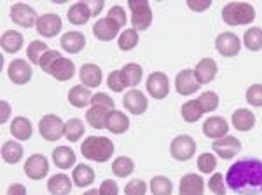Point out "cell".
Returning a JSON list of instances; mask_svg holds the SVG:
<instances>
[{
    "label": "cell",
    "mask_w": 262,
    "mask_h": 195,
    "mask_svg": "<svg viewBox=\"0 0 262 195\" xmlns=\"http://www.w3.org/2000/svg\"><path fill=\"white\" fill-rule=\"evenodd\" d=\"M226 185L239 195L262 193V160L253 157L236 160L226 173Z\"/></svg>",
    "instance_id": "1"
},
{
    "label": "cell",
    "mask_w": 262,
    "mask_h": 195,
    "mask_svg": "<svg viewBox=\"0 0 262 195\" xmlns=\"http://www.w3.org/2000/svg\"><path fill=\"white\" fill-rule=\"evenodd\" d=\"M40 68L53 75L60 82H67L75 75V65L69 58H63L60 51H48L40 61Z\"/></svg>",
    "instance_id": "2"
},
{
    "label": "cell",
    "mask_w": 262,
    "mask_h": 195,
    "mask_svg": "<svg viewBox=\"0 0 262 195\" xmlns=\"http://www.w3.org/2000/svg\"><path fill=\"white\" fill-rule=\"evenodd\" d=\"M81 154L93 162H107L114 155V143L107 136H88L81 145Z\"/></svg>",
    "instance_id": "3"
},
{
    "label": "cell",
    "mask_w": 262,
    "mask_h": 195,
    "mask_svg": "<svg viewBox=\"0 0 262 195\" xmlns=\"http://www.w3.org/2000/svg\"><path fill=\"white\" fill-rule=\"evenodd\" d=\"M222 19L229 27H243L255 19V9L248 2H229L222 7Z\"/></svg>",
    "instance_id": "4"
},
{
    "label": "cell",
    "mask_w": 262,
    "mask_h": 195,
    "mask_svg": "<svg viewBox=\"0 0 262 195\" xmlns=\"http://www.w3.org/2000/svg\"><path fill=\"white\" fill-rule=\"evenodd\" d=\"M131 11V25L137 32H143L152 23V9L147 0H128Z\"/></svg>",
    "instance_id": "5"
},
{
    "label": "cell",
    "mask_w": 262,
    "mask_h": 195,
    "mask_svg": "<svg viewBox=\"0 0 262 195\" xmlns=\"http://www.w3.org/2000/svg\"><path fill=\"white\" fill-rule=\"evenodd\" d=\"M39 133L46 141H58L61 136H65V122L58 115L46 113L39 120Z\"/></svg>",
    "instance_id": "6"
},
{
    "label": "cell",
    "mask_w": 262,
    "mask_h": 195,
    "mask_svg": "<svg viewBox=\"0 0 262 195\" xmlns=\"http://www.w3.org/2000/svg\"><path fill=\"white\" fill-rule=\"evenodd\" d=\"M170 154L179 162H187L196 154V141L189 134H180V136L173 138L170 145Z\"/></svg>",
    "instance_id": "7"
},
{
    "label": "cell",
    "mask_w": 262,
    "mask_h": 195,
    "mask_svg": "<svg viewBox=\"0 0 262 195\" xmlns=\"http://www.w3.org/2000/svg\"><path fill=\"white\" fill-rule=\"evenodd\" d=\"M147 92L150 94V98L154 100H164L170 94V79L164 71H152L147 79Z\"/></svg>",
    "instance_id": "8"
},
{
    "label": "cell",
    "mask_w": 262,
    "mask_h": 195,
    "mask_svg": "<svg viewBox=\"0 0 262 195\" xmlns=\"http://www.w3.org/2000/svg\"><path fill=\"white\" fill-rule=\"evenodd\" d=\"M11 19L14 21L18 27L23 28H32L37 25V12L32 6L23 2H16L11 6Z\"/></svg>",
    "instance_id": "9"
},
{
    "label": "cell",
    "mask_w": 262,
    "mask_h": 195,
    "mask_svg": "<svg viewBox=\"0 0 262 195\" xmlns=\"http://www.w3.org/2000/svg\"><path fill=\"white\" fill-rule=\"evenodd\" d=\"M215 49L224 58H234L242 51V40L236 33L224 32L215 39Z\"/></svg>",
    "instance_id": "10"
},
{
    "label": "cell",
    "mask_w": 262,
    "mask_h": 195,
    "mask_svg": "<svg viewBox=\"0 0 262 195\" xmlns=\"http://www.w3.org/2000/svg\"><path fill=\"white\" fill-rule=\"evenodd\" d=\"M25 175H27L30 180H44L49 173V160L46 155L42 154H35L30 155L27 160H25Z\"/></svg>",
    "instance_id": "11"
},
{
    "label": "cell",
    "mask_w": 262,
    "mask_h": 195,
    "mask_svg": "<svg viewBox=\"0 0 262 195\" xmlns=\"http://www.w3.org/2000/svg\"><path fill=\"white\" fill-rule=\"evenodd\" d=\"M32 66L28 61H25V59L21 58H16L11 61L9 68H7V77L12 84H16V86H25V84H28L32 80Z\"/></svg>",
    "instance_id": "12"
},
{
    "label": "cell",
    "mask_w": 262,
    "mask_h": 195,
    "mask_svg": "<svg viewBox=\"0 0 262 195\" xmlns=\"http://www.w3.org/2000/svg\"><path fill=\"white\" fill-rule=\"evenodd\" d=\"M61 27H63V21L60 16L54 14V12H48V14L39 16L37 25H35L37 32H39L42 37H46V39L56 37L58 33L61 32Z\"/></svg>",
    "instance_id": "13"
},
{
    "label": "cell",
    "mask_w": 262,
    "mask_h": 195,
    "mask_svg": "<svg viewBox=\"0 0 262 195\" xmlns=\"http://www.w3.org/2000/svg\"><path fill=\"white\" fill-rule=\"evenodd\" d=\"M200 87H201V84L198 82L196 75H194V70L185 68L179 71V75H177V79H175V89L180 96H191L196 91H200Z\"/></svg>",
    "instance_id": "14"
},
{
    "label": "cell",
    "mask_w": 262,
    "mask_h": 195,
    "mask_svg": "<svg viewBox=\"0 0 262 195\" xmlns=\"http://www.w3.org/2000/svg\"><path fill=\"white\" fill-rule=\"evenodd\" d=\"M122 103H124V108L129 113H133V115H142L149 108V100H147L140 89H129L124 94Z\"/></svg>",
    "instance_id": "15"
},
{
    "label": "cell",
    "mask_w": 262,
    "mask_h": 195,
    "mask_svg": "<svg viewBox=\"0 0 262 195\" xmlns=\"http://www.w3.org/2000/svg\"><path fill=\"white\" fill-rule=\"evenodd\" d=\"M212 148L217 155H221L222 159L229 160L242 152V141L234 136H226L221 139H215L212 143Z\"/></svg>",
    "instance_id": "16"
},
{
    "label": "cell",
    "mask_w": 262,
    "mask_h": 195,
    "mask_svg": "<svg viewBox=\"0 0 262 195\" xmlns=\"http://www.w3.org/2000/svg\"><path fill=\"white\" fill-rule=\"evenodd\" d=\"M229 124L224 117H219V115H213V117H208L203 124V134L206 138H212V139H221V138H226L229 136Z\"/></svg>",
    "instance_id": "17"
},
{
    "label": "cell",
    "mask_w": 262,
    "mask_h": 195,
    "mask_svg": "<svg viewBox=\"0 0 262 195\" xmlns=\"http://www.w3.org/2000/svg\"><path fill=\"white\" fill-rule=\"evenodd\" d=\"M179 195H205V180L201 175L189 173L182 176L179 185Z\"/></svg>",
    "instance_id": "18"
},
{
    "label": "cell",
    "mask_w": 262,
    "mask_h": 195,
    "mask_svg": "<svg viewBox=\"0 0 262 195\" xmlns=\"http://www.w3.org/2000/svg\"><path fill=\"white\" fill-rule=\"evenodd\" d=\"M217 71H219V66H217V63H215V59L203 58L196 65V68H194V75H196L198 82H200L201 86H205V84L213 82L215 77H217Z\"/></svg>",
    "instance_id": "19"
},
{
    "label": "cell",
    "mask_w": 262,
    "mask_h": 195,
    "mask_svg": "<svg viewBox=\"0 0 262 195\" xmlns=\"http://www.w3.org/2000/svg\"><path fill=\"white\" fill-rule=\"evenodd\" d=\"M117 33H119V27L111 18H107V16L98 19L95 23V27H93V35L101 42L114 40L117 37Z\"/></svg>",
    "instance_id": "20"
},
{
    "label": "cell",
    "mask_w": 262,
    "mask_h": 195,
    "mask_svg": "<svg viewBox=\"0 0 262 195\" xmlns=\"http://www.w3.org/2000/svg\"><path fill=\"white\" fill-rule=\"evenodd\" d=\"M79 79H81V84L86 87H98L103 80V74H101V68L95 63H86V65L81 66L79 70Z\"/></svg>",
    "instance_id": "21"
},
{
    "label": "cell",
    "mask_w": 262,
    "mask_h": 195,
    "mask_svg": "<svg viewBox=\"0 0 262 195\" xmlns=\"http://www.w3.org/2000/svg\"><path fill=\"white\" fill-rule=\"evenodd\" d=\"M60 45L69 54H77L86 47V37L81 32H67L65 35H61Z\"/></svg>",
    "instance_id": "22"
},
{
    "label": "cell",
    "mask_w": 262,
    "mask_h": 195,
    "mask_svg": "<svg viewBox=\"0 0 262 195\" xmlns=\"http://www.w3.org/2000/svg\"><path fill=\"white\" fill-rule=\"evenodd\" d=\"M9 129H11L12 138H16L18 141H28L33 134V126L30 122V118H27V117H14Z\"/></svg>",
    "instance_id": "23"
},
{
    "label": "cell",
    "mask_w": 262,
    "mask_h": 195,
    "mask_svg": "<svg viewBox=\"0 0 262 195\" xmlns=\"http://www.w3.org/2000/svg\"><path fill=\"white\" fill-rule=\"evenodd\" d=\"M72 185H74V181L69 176L58 173L48 180V192L51 195H69L72 192Z\"/></svg>",
    "instance_id": "24"
},
{
    "label": "cell",
    "mask_w": 262,
    "mask_h": 195,
    "mask_svg": "<svg viewBox=\"0 0 262 195\" xmlns=\"http://www.w3.org/2000/svg\"><path fill=\"white\" fill-rule=\"evenodd\" d=\"M112 110L100 107V105H91V108L86 112V120L88 124L95 129H105L107 127V118L111 115Z\"/></svg>",
    "instance_id": "25"
},
{
    "label": "cell",
    "mask_w": 262,
    "mask_h": 195,
    "mask_svg": "<svg viewBox=\"0 0 262 195\" xmlns=\"http://www.w3.org/2000/svg\"><path fill=\"white\" fill-rule=\"evenodd\" d=\"M232 126L236 127L242 133H248L255 127V115H253L252 110L248 108H238L234 113H232Z\"/></svg>",
    "instance_id": "26"
},
{
    "label": "cell",
    "mask_w": 262,
    "mask_h": 195,
    "mask_svg": "<svg viewBox=\"0 0 262 195\" xmlns=\"http://www.w3.org/2000/svg\"><path fill=\"white\" fill-rule=\"evenodd\" d=\"M23 33L16 32V30H7V32L2 33V39H0V44H2L4 53L7 54H16L19 53L21 47H23Z\"/></svg>",
    "instance_id": "27"
},
{
    "label": "cell",
    "mask_w": 262,
    "mask_h": 195,
    "mask_svg": "<svg viewBox=\"0 0 262 195\" xmlns=\"http://www.w3.org/2000/svg\"><path fill=\"white\" fill-rule=\"evenodd\" d=\"M93 94L90 91V87L86 86H74L69 91V103L75 108H86L88 105H91Z\"/></svg>",
    "instance_id": "28"
},
{
    "label": "cell",
    "mask_w": 262,
    "mask_h": 195,
    "mask_svg": "<svg viewBox=\"0 0 262 195\" xmlns=\"http://www.w3.org/2000/svg\"><path fill=\"white\" fill-rule=\"evenodd\" d=\"M114 134H124L129 129V117L126 113L119 112V110H112L111 115L107 118V127Z\"/></svg>",
    "instance_id": "29"
},
{
    "label": "cell",
    "mask_w": 262,
    "mask_h": 195,
    "mask_svg": "<svg viewBox=\"0 0 262 195\" xmlns=\"http://www.w3.org/2000/svg\"><path fill=\"white\" fill-rule=\"evenodd\" d=\"M53 162L58 169H70L75 166V152L70 147H56L53 152Z\"/></svg>",
    "instance_id": "30"
},
{
    "label": "cell",
    "mask_w": 262,
    "mask_h": 195,
    "mask_svg": "<svg viewBox=\"0 0 262 195\" xmlns=\"http://www.w3.org/2000/svg\"><path fill=\"white\" fill-rule=\"evenodd\" d=\"M67 18H69V21L72 25H75V27H81V25H86L88 21H90L91 11H90V7H88L86 2H75L74 6H70Z\"/></svg>",
    "instance_id": "31"
},
{
    "label": "cell",
    "mask_w": 262,
    "mask_h": 195,
    "mask_svg": "<svg viewBox=\"0 0 262 195\" xmlns=\"http://www.w3.org/2000/svg\"><path fill=\"white\" fill-rule=\"evenodd\" d=\"M121 75H122V80H124V86L135 89L142 82L143 68L140 65H137V63H128V65L122 66Z\"/></svg>",
    "instance_id": "32"
},
{
    "label": "cell",
    "mask_w": 262,
    "mask_h": 195,
    "mask_svg": "<svg viewBox=\"0 0 262 195\" xmlns=\"http://www.w3.org/2000/svg\"><path fill=\"white\" fill-rule=\"evenodd\" d=\"M95 169H91L88 164H79L72 173V181L81 188V186H90L95 181Z\"/></svg>",
    "instance_id": "33"
},
{
    "label": "cell",
    "mask_w": 262,
    "mask_h": 195,
    "mask_svg": "<svg viewBox=\"0 0 262 195\" xmlns=\"http://www.w3.org/2000/svg\"><path fill=\"white\" fill-rule=\"evenodd\" d=\"M2 159L7 164H18L23 159V145L19 141H6L2 145Z\"/></svg>",
    "instance_id": "34"
},
{
    "label": "cell",
    "mask_w": 262,
    "mask_h": 195,
    "mask_svg": "<svg viewBox=\"0 0 262 195\" xmlns=\"http://www.w3.org/2000/svg\"><path fill=\"white\" fill-rule=\"evenodd\" d=\"M180 113H182V118H184L185 122H189V124H194V122L200 120L205 112H203L200 101H198V100H191V101H185V103L182 105Z\"/></svg>",
    "instance_id": "35"
},
{
    "label": "cell",
    "mask_w": 262,
    "mask_h": 195,
    "mask_svg": "<svg viewBox=\"0 0 262 195\" xmlns=\"http://www.w3.org/2000/svg\"><path fill=\"white\" fill-rule=\"evenodd\" d=\"M243 44H245V47L248 51H252V53L262 51V28L259 27L248 28L243 35Z\"/></svg>",
    "instance_id": "36"
},
{
    "label": "cell",
    "mask_w": 262,
    "mask_h": 195,
    "mask_svg": "<svg viewBox=\"0 0 262 195\" xmlns=\"http://www.w3.org/2000/svg\"><path fill=\"white\" fill-rule=\"evenodd\" d=\"M48 51H49V47H48V44H46V42L32 40L30 44H28V47H27V58L30 59L32 65L40 66L42 58H44V54L48 53Z\"/></svg>",
    "instance_id": "37"
},
{
    "label": "cell",
    "mask_w": 262,
    "mask_h": 195,
    "mask_svg": "<svg viewBox=\"0 0 262 195\" xmlns=\"http://www.w3.org/2000/svg\"><path fill=\"white\" fill-rule=\"evenodd\" d=\"M133 171H135L133 159H129V157H124V155H121V157H117V159H114V162H112V173L117 178H128Z\"/></svg>",
    "instance_id": "38"
},
{
    "label": "cell",
    "mask_w": 262,
    "mask_h": 195,
    "mask_svg": "<svg viewBox=\"0 0 262 195\" xmlns=\"http://www.w3.org/2000/svg\"><path fill=\"white\" fill-rule=\"evenodd\" d=\"M140 42V35L135 28H128L119 35V40H117V45H119L121 51H133Z\"/></svg>",
    "instance_id": "39"
},
{
    "label": "cell",
    "mask_w": 262,
    "mask_h": 195,
    "mask_svg": "<svg viewBox=\"0 0 262 195\" xmlns=\"http://www.w3.org/2000/svg\"><path fill=\"white\" fill-rule=\"evenodd\" d=\"M150 192L152 195H171L173 183L166 176H154L150 180Z\"/></svg>",
    "instance_id": "40"
},
{
    "label": "cell",
    "mask_w": 262,
    "mask_h": 195,
    "mask_svg": "<svg viewBox=\"0 0 262 195\" xmlns=\"http://www.w3.org/2000/svg\"><path fill=\"white\" fill-rule=\"evenodd\" d=\"M84 131H86V127H84V124L79 118H70L65 124V138L69 141H79L84 134Z\"/></svg>",
    "instance_id": "41"
},
{
    "label": "cell",
    "mask_w": 262,
    "mask_h": 195,
    "mask_svg": "<svg viewBox=\"0 0 262 195\" xmlns=\"http://www.w3.org/2000/svg\"><path fill=\"white\" fill-rule=\"evenodd\" d=\"M198 101H200L203 112L210 113V112H215V110L219 108V105H221V98L215 91H206L203 92V94L198 98Z\"/></svg>",
    "instance_id": "42"
},
{
    "label": "cell",
    "mask_w": 262,
    "mask_h": 195,
    "mask_svg": "<svg viewBox=\"0 0 262 195\" xmlns=\"http://www.w3.org/2000/svg\"><path fill=\"white\" fill-rule=\"evenodd\" d=\"M198 169L203 173V175H212V173L217 169V157L213 154H208V152H205V154H201L198 157Z\"/></svg>",
    "instance_id": "43"
},
{
    "label": "cell",
    "mask_w": 262,
    "mask_h": 195,
    "mask_svg": "<svg viewBox=\"0 0 262 195\" xmlns=\"http://www.w3.org/2000/svg\"><path fill=\"white\" fill-rule=\"evenodd\" d=\"M208 188H210V192L215 195H226V192H227L226 176H222L221 173H213L208 181Z\"/></svg>",
    "instance_id": "44"
},
{
    "label": "cell",
    "mask_w": 262,
    "mask_h": 195,
    "mask_svg": "<svg viewBox=\"0 0 262 195\" xmlns=\"http://www.w3.org/2000/svg\"><path fill=\"white\" fill-rule=\"evenodd\" d=\"M247 101L255 108L262 107V84H253L247 91Z\"/></svg>",
    "instance_id": "45"
},
{
    "label": "cell",
    "mask_w": 262,
    "mask_h": 195,
    "mask_svg": "<svg viewBox=\"0 0 262 195\" xmlns=\"http://www.w3.org/2000/svg\"><path fill=\"white\" fill-rule=\"evenodd\" d=\"M147 183L143 180H131L124 186V195H145Z\"/></svg>",
    "instance_id": "46"
},
{
    "label": "cell",
    "mask_w": 262,
    "mask_h": 195,
    "mask_svg": "<svg viewBox=\"0 0 262 195\" xmlns=\"http://www.w3.org/2000/svg\"><path fill=\"white\" fill-rule=\"evenodd\" d=\"M107 86L111 91L114 92H122L124 89V80H122V75H121V70H114L111 75L107 77Z\"/></svg>",
    "instance_id": "47"
},
{
    "label": "cell",
    "mask_w": 262,
    "mask_h": 195,
    "mask_svg": "<svg viewBox=\"0 0 262 195\" xmlns=\"http://www.w3.org/2000/svg\"><path fill=\"white\" fill-rule=\"evenodd\" d=\"M107 18H111L114 23L117 25L119 28H122L126 25V21H128V18H126V11L122 9L121 6H112L111 9H108V14Z\"/></svg>",
    "instance_id": "48"
},
{
    "label": "cell",
    "mask_w": 262,
    "mask_h": 195,
    "mask_svg": "<svg viewBox=\"0 0 262 195\" xmlns=\"http://www.w3.org/2000/svg\"><path fill=\"white\" fill-rule=\"evenodd\" d=\"M91 105H100V107L116 110V108H114V107H116V101H114L108 94H105V92H96V94L93 96V100H91Z\"/></svg>",
    "instance_id": "49"
},
{
    "label": "cell",
    "mask_w": 262,
    "mask_h": 195,
    "mask_svg": "<svg viewBox=\"0 0 262 195\" xmlns=\"http://www.w3.org/2000/svg\"><path fill=\"white\" fill-rule=\"evenodd\" d=\"M100 195H119V186L114 180H103L100 185Z\"/></svg>",
    "instance_id": "50"
},
{
    "label": "cell",
    "mask_w": 262,
    "mask_h": 195,
    "mask_svg": "<svg viewBox=\"0 0 262 195\" xmlns=\"http://www.w3.org/2000/svg\"><path fill=\"white\" fill-rule=\"evenodd\" d=\"M187 7L192 12H203L212 7V0H187Z\"/></svg>",
    "instance_id": "51"
},
{
    "label": "cell",
    "mask_w": 262,
    "mask_h": 195,
    "mask_svg": "<svg viewBox=\"0 0 262 195\" xmlns=\"http://www.w3.org/2000/svg\"><path fill=\"white\" fill-rule=\"evenodd\" d=\"M86 4H88V7H90V11H91V16H98L101 9L105 7V2L103 0H96V2H91V0H86Z\"/></svg>",
    "instance_id": "52"
},
{
    "label": "cell",
    "mask_w": 262,
    "mask_h": 195,
    "mask_svg": "<svg viewBox=\"0 0 262 195\" xmlns=\"http://www.w3.org/2000/svg\"><path fill=\"white\" fill-rule=\"evenodd\" d=\"M7 195H27V186L21 183H12L7 188Z\"/></svg>",
    "instance_id": "53"
},
{
    "label": "cell",
    "mask_w": 262,
    "mask_h": 195,
    "mask_svg": "<svg viewBox=\"0 0 262 195\" xmlns=\"http://www.w3.org/2000/svg\"><path fill=\"white\" fill-rule=\"evenodd\" d=\"M0 108H2V117H0V122L2 124H6L7 120H9V115H11V105L7 103L6 100L0 101Z\"/></svg>",
    "instance_id": "54"
},
{
    "label": "cell",
    "mask_w": 262,
    "mask_h": 195,
    "mask_svg": "<svg viewBox=\"0 0 262 195\" xmlns=\"http://www.w3.org/2000/svg\"><path fill=\"white\" fill-rule=\"evenodd\" d=\"M84 195H100V190L91 188V190H88V192H84Z\"/></svg>",
    "instance_id": "55"
}]
</instances>
